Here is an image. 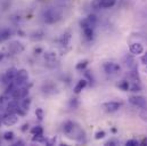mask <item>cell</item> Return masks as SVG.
<instances>
[{
	"label": "cell",
	"instance_id": "obj_1",
	"mask_svg": "<svg viewBox=\"0 0 147 146\" xmlns=\"http://www.w3.org/2000/svg\"><path fill=\"white\" fill-rule=\"evenodd\" d=\"M130 103L143 111H147V98L143 97V96H131L130 97Z\"/></svg>",
	"mask_w": 147,
	"mask_h": 146
},
{
	"label": "cell",
	"instance_id": "obj_2",
	"mask_svg": "<svg viewBox=\"0 0 147 146\" xmlns=\"http://www.w3.org/2000/svg\"><path fill=\"white\" fill-rule=\"evenodd\" d=\"M130 51L132 54H135V55H139V54H142L144 51V47H143V45L136 42V43L130 45Z\"/></svg>",
	"mask_w": 147,
	"mask_h": 146
},
{
	"label": "cell",
	"instance_id": "obj_3",
	"mask_svg": "<svg viewBox=\"0 0 147 146\" xmlns=\"http://www.w3.org/2000/svg\"><path fill=\"white\" fill-rule=\"evenodd\" d=\"M104 68H105V71L107 73H116L120 70V66L115 63H107V64H105Z\"/></svg>",
	"mask_w": 147,
	"mask_h": 146
},
{
	"label": "cell",
	"instance_id": "obj_4",
	"mask_svg": "<svg viewBox=\"0 0 147 146\" xmlns=\"http://www.w3.org/2000/svg\"><path fill=\"white\" fill-rule=\"evenodd\" d=\"M121 106V103H117V102H110V103H106L104 105V107L110 111V112H114V111H117Z\"/></svg>",
	"mask_w": 147,
	"mask_h": 146
},
{
	"label": "cell",
	"instance_id": "obj_5",
	"mask_svg": "<svg viewBox=\"0 0 147 146\" xmlns=\"http://www.w3.org/2000/svg\"><path fill=\"white\" fill-rule=\"evenodd\" d=\"M114 3H115V0H98V7H102V8L112 7Z\"/></svg>",
	"mask_w": 147,
	"mask_h": 146
},
{
	"label": "cell",
	"instance_id": "obj_6",
	"mask_svg": "<svg viewBox=\"0 0 147 146\" xmlns=\"http://www.w3.org/2000/svg\"><path fill=\"white\" fill-rule=\"evenodd\" d=\"M84 86H86V82H84V81H80V82H79V84L75 87V91H76V93H79V91H80V89H82Z\"/></svg>",
	"mask_w": 147,
	"mask_h": 146
},
{
	"label": "cell",
	"instance_id": "obj_7",
	"mask_svg": "<svg viewBox=\"0 0 147 146\" xmlns=\"http://www.w3.org/2000/svg\"><path fill=\"white\" fill-rule=\"evenodd\" d=\"M142 62H143V64L145 65V68H146V70H147V51L144 54V56L142 57Z\"/></svg>",
	"mask_w": 147,
	"mask_h": 146
},
{
	"label": "cell",
	"instance_id": "obj_8",
	"mask_svg": "<svg viewBox=\"0 0 147 146\" xmlns=\"http://www.w3.org/2000/svg\"><path fill=\"white\" fill-rule=\"evenodd\" d=\"M127 145H138V142L137 141H129V142H127Z\"/></svg>",
	"mask_w": 147,
	"mask_h": 146
}]
</instances>
